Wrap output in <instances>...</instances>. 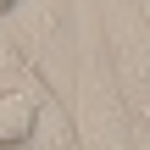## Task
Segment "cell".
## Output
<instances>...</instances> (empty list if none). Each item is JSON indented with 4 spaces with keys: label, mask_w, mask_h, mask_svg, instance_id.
<instances>
[{
    "label": "cell",
    "mask_w": 150,
    "mask_h": 150,
    "mask_svg": "<svg viewBox=\"0 0 150 150\" xmlns=\"http://www.w3.org/2000/svg\"><path fill=\"white\" fill-rule=\"evenodd\" d=\"M39 128V106L22 89H0V145H28Z\"/></svg>",
    "instance_id": "6da1fadb"
},
{
    "label": "cell",
    "mask_w": 150,
    "mask_h": 150,
    "mask_svg": "<svg viewBox=\"0 0 150 150\" xmlns=\"http://www.w3.org/2000/svg\"><path fill=\"white\" fill-rule=\"evenodd\" d=\"M11 6H17V0H0V17H6V11H11Z\"/></svg>",
    "instance_id": "7a4b0ae2"
},
{
    "label": "cell",
    "mask_w": 150,
    "mask_h": 150,
    "mask_svg": "<svg viewBox=\"0 0 150 150\" xmlns=\"http://www.w3.org/2000/svg\"><path fill=\"white\" fill-rule=\"evenodd\" d=\"M0 150H28V145H0Z\"/></svg>",
    "instance_id": "3957f363"
}]
</instances>
